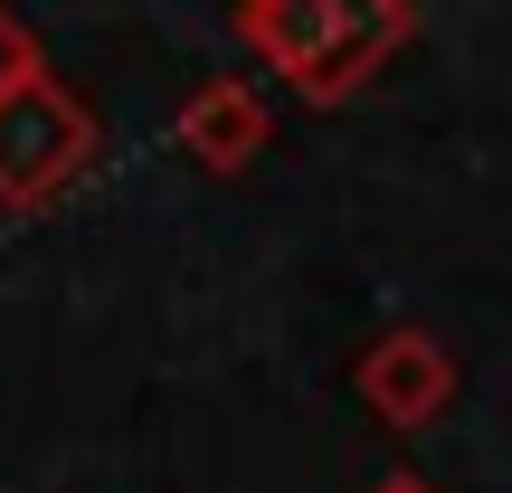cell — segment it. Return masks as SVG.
Here are the masks:
<instances>
[{
  "label": "cell",
  "instance_id": "obj_1",
  "mask_svg": "<svg viewBox=\"0 0 512 493\" xmlns=\"http://www.w3.org/2000/svg\"><path fill=\"white\" fill-rule=\"evenodd\" d=\"M228 29L304 105H342L351 86H370L418 38V10H399V0H238Z\"/></svg>",
  "mask_w": 512,
  "mask_h": 493
},
{
  "label": "cell",
  "instance_id": "obj_2",
  "mask_svg": "<svg viewBox=\"0 0 512 493\" xmlns=\"http://www.w3.org/2000/svg\"><path fill=\"white\" fill-rule=\"evenodd\" d=\"M86 162H95V114L76 105V86L29 76L19 95H0V209H48Z\"/></svg>",
  "mask_w": 512,
  "mask_h": 493
},
{
  "label": "cell",
  "instance_id": "obj_3",
  "mask_svg": "<svg viewBox=\"0 0 512 493\" xmlns=\"http://www.w3.org/2000/svg\"><path fill=\"white\" fill-rule=\"evenodd\" d=\"M351 389H361V408L380 427H437L465 380H456V351H446L427 323H389L380 342L351 361Z\"/></svg>",
  "mask_w": 512,
  "mask_h": 493
},
{
  "label": "cell",
  "instance_id": "obj_4",
  "mask_svg": "<svg viewBox=\"0 0 512 493\" xmlns=\"http://www.w3.org/2000/svg\"><path fill=\"white\" fill-rule=\"evenodd\" d=\"M171 133H181V152L200 171L238 181L256 152H266V95H256L247 76H200V86L181 95V114H171Z\"/></svg>",
  "mask_w": 512,
  "mask_h": 493
},
{
  "label": "cell",
  "instance_id": "obj_5",
  "mask_svg": "<svg viewBox=\"0 0 512 493\" xmlns=\"http://www.w3.org/2000/svg\"><path fill=\"white\" fill-rule=\"evenodd\" d=\"M29 76H48V57H38L29 19H19V10H0V95H19Z\"/></svg>",
  "mask_w": 512,
  "mask_h": 493
},
{
  "label": "cell",
  "instance_id": "obj_6",
  "mask_svg": "<svg viewBox=\"0 0 512 493\" xmlns=\"http://www.w3.org/2000/svg\"><path fill=\"white\" fill-rule=\"evenodd\" d=\"M361 493H437V484H427V475H408V465H389V475H380V484H361Z\"/></svg>",
  "mask_w": 512,
  "mask_h": 493
}]
</instances>
